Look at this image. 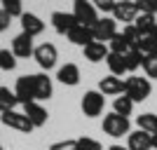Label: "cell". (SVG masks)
Returning <instances> with one entry per match:
<instances>
[{
  "label": "cell",
  "instance_id": "1",
  "mask_svg": "<svg viewBox=\"0 0 157 150\" xmlns=\"http://www.w3.org/2000/svg\"><path fill=\"white\" fill-rule=\"evenodd\" d=\"M152 85L148 78H138V75H129L124 80V96H129L134 103H141L150 96Z\"/></svg>",
  "mask_w": 157,
  "mask_h": 150
},
{
  "label": "cell",
  "instance_id": "2",
  "mask_svg": "<svg viewBox=\"0 0 157 150\" xmlns=\"http://www.w3.org/2000/svg\"><path fill=\"white\" fill-rule=\"evenodd\" d=\"M101 129H103V134H108V136H113V138H122V136H129L131 122H129V117H122L117 113H108L103 117Z\"/></svg>",
  "mask_w": 157,
  "mask_h": 150
},
{
  "label": "cell",
  "instance_id": "3",
  "mask_svg": "<svg viewBox=\"0 0 157 150\" xmlns=\"http://www.w3.org/2000/svg\"><path fill=\"white\" fill-rule=\"evenodd\" d=\"M73 14H75L78 24L89 26V28H92L94 24L101 19V17H98V12H96V7L92 5V0H75V2H73Z\"/></svg>",
  "mask_w": 157,
  "mask_h": 150
},
{
  "label": "cell",
  "instance_id": "4",
  "mask_svg": "<svg viewBox=\"0 0 157 150\" xmlns=\"http://www.w3.org/2000/svg\"><path fill=\"white\" fill-rule=\"evenodd\" d=\"M105 108V96L101 91L96 89H89L85 91V96H82V113H85L87 117H98Z\"/></svg>",
  "mask_w": 157,
  "mask_h": 150
},
{
  "label": "cell",
  "instance_id": "5",
  "mask_svg": "<svg viewBox=\"0 0 157 150\" xmlns=\"http://www.w3.org/2000/svg\"><path fill=\"white\" fill-rule=\"evenodd\" d=\"M92 33H94V40L96 42H110L115 35H117V21L113 19V17H101L92 26Z\"/></svg>",
  "mask_w": 157,
  "mask_h": 150
},
{
  "label": "cell",
  "instance_id": "6",
  "mask_svg": "<svg viewBox=\"0 0 157 150\" xmlns=\"http://www.w3.org/2000/svg\"><path fill=\"white\" fill-rule=\"evenodd\" d=\"M33 59L38 61V66L42 68V71H49V68L56 66L59 52H56V47H54L52 42H42V45H38L35 49H33Z\"/></svg>",
  "mask_w": 157,
  "mask_h": 150
},
{
  "label": "cell",
  "instance_id": "7",
  "mask_svg": "<svg viewBox=\"0 0 157 150\" xmlns=\"http://www.w3.org/2000/svg\"><path fill=\"white\" fill-rule=\"evenodd\" d=\"M136 17H138V7H136L134 0H117L115 7H113V19H115V21H122L124 26L134 24Z\"/></svg>",
  "mask_w": 157,
  "mask_h": 150
},
{
  "label": "cell",
  "instance_id": "8",
  "mask_svg": "<svg viewBox=\"0 0 157 150\" xmlns=\"http://www.w3.org/2000/svg\"><path fill=\"white\" fill-rule=\"evenodd\" d=\"M0 122L5 127H12V129L21 131V134H28L33 131L35 127L31 124V120L24 115V113H17V110H7V113H0Z\"/></svg>",
  "mask_w": 157,
  "mask_h": 150
},
{
  "label": "cell",
  "instance_id": "9",
  "mask_svg": "<svg viewBox=\"0 0 157 150\" xmlns=\"http://www.w3.org/2000/svg\"><path fill=\"white\" fill-rule=\"evenodd\" d=\"M14 94H17V98H19V103H31V101H35V85H33V75H21V78H17Z\"/></svg>",
  "mask_w": 157,
  "mask_h": 150
},
{
  "label": "cell",
  "instance_id": "10",
  "mask_svg": "<svg viewBox=\"0 0 157 150\" xmlns=\"http://www.w3.org/2000/svg\"><path fill=\"white\" fill-rule=\"evenodd\" d=\"M52 26L56 33L68 35V31H73L78 26V19H75L73 12H52Z\"/></svg>",
  "mask_w": 157,
  "mask_h": 150
},
{
  "label": "cell",
  "instance_id": "11",
  "mask_svg": "<svg viewBox=\"0 0 157 150\" xmlns=\"http://www.w3.org/2000/svg\"><path fill=\"white\" fill-rule=\"evenodd\" d=\"M33 85H35V101L52 98L54 87H52V78H47V73H35L33 75Z\"/></svg>",
  "mask_w": 157,
  "mask_h": 150
},
{
  "label": "cell",
  "instance_id": "12",
  "mask_svg": "<svg viewBox=\"0 0 157 150\" xmlns=\"http://www.w3.org/2000/svg\"><path fill=\"white\" fill-rule=\"evenodd\" d=\"M98 91H101L103 96H122V94H124V80L115 78V75L101 78V82H98Z\"/></svg>",
  "mask_w": 157,
  "mask_h": 150
},
{
  "label": "cell",
  "instance_id": "13",
  "mask_svg": "<svg viewBox=\"0 0 157 150\" xmlns=\"http://www.w3.org/2000/svg\"><path fill=\"white\" fill-rule=\"evenodd\" d=\"M24 115H26L28 120H31L33 127H42V124H47V120H49V113L42 108V106L38 103V101H31V103H24Z\"/></svg>",
  "mask_w": 157,
  "mask_h": 150
},
{
  "label": "cell",
  "instance_id": "14",
  "mask_svg": "<svg viewBox=\"0 0 157 150\" xmlns=\"http://www.w3.org/2000/svg\"><path fill=\"white\" fill-rule=\"evenodd\" d=\"M45 31V21L40 19L38 14H31V12H24L21 14V33H26L31 38L40 35V33Z\"/></svg>",
  "mask_w": 157,
  "mask_h": 150
},
{
  "label": "cell",
  "instance_id": "15",
  "mask_svg": "<svg viewBox=\"0 0 157 150\" xmlns=\"http://www.w3.org/2000/svg\"><path fill=\"white\" fill-rule=\"evenodd\" d=\"M33 38L31 35H26V33H19L17 38L12 40V54L14 56H19V59H28V56H33Z\"/></svg>",
  "mask_w": 157,
  "mask_h": 150
},
{
  "label": "cell",
  "instance_id": "16",
  "mask_svg": "<svg viewBox=\"0 0 157 150\" xmlns=\"http://www.w3.org/2000/svg\"><path fill=\"white\" fill-rule=\"evenodd\" d=\"M127 148L129 150H152V136L148 131H129V136H127Z\"/></svg>",
  "mask_w": 157,
  "mask_h": 150
},
{
  "label": "cell",
  "instance_id": "17",
  "mask_svg": "<svg viewBox=\"0 0 157 150\" xmlns=\"http://www.w3.org/2000/svg\"><path fill=\"white\" fill-rule=\"evenodd\" d=\"M82 52H85V59L92 61V63H101V61L108 59V54H110V49H108V45H103V42H89L87 47H82Z\"/></svg>",
  "mask_w": 157,
  "mask_h": 150
},
{
  "label": "cell",
  "instance_id": "18",
  "mask_svg": "<svg viewBox=\"0 0 157 150\" xmlns=\"http://www.w3.org/2000/svg\"><path fill=\"white\" fill-rule=\"evenodd\" d=\"M66 38L71 40L73 45L87 47L89 42H94V33H92V28H89V26H82V24H78L73 31H68V35H66Z\"/></svg>",
  "mask_w": 157,
  "mask_h": 150
},
{
  "label": "cell",
  "instance_id": "19",
  "mask_svg": "<svg viewBox=\"0 0 157 150\" xmlns=\"http://www.w3.org/2000/svg\"><path fill=\"white\" fill-rule=\"evenodd\" d=\"M56 80H59L61 85H68V87H75L80 82V68L75 63H66L59 68L56 73Z\"/></svg>",
  "mask_w": 157,
  "mask_h": 150
},
{
  "label": "cell",
  "instance_id": "20",
  "mask_svg": "<svg viewBox=\"0 0 157 150\" xmlns=\"http://www.w3.org/2000/svg\"><path fill=\"white\" fill-rule=\"evenodd\" d=\"M134 26L138 28V33H141V35H148V33H155L157 19H155V14H143V12H138L136 21H134Z\"/></svg>",
  "mask_w": 157,
  "mask_h": 150
},
{
  "label": "cell",
  "instance_id": "21",
  "mask_svg": "<svg viewBox=\"0 0 157 150\" xmlns=\"http://www.w3.org/2000/svg\"><path fill=\"white\" fill-rule=\"evenodd\" d=\"M136 127L141 131H148L150 136L157 134V115L155 113H143V115H138L136 117Z\"/></svg>",
  "mask_w": 157,
  "mask_h": 150
},
{
  "label": "cell",
  "instance_id": "22",
  "mask_svg": "<svg viewBox=\"0 0 157 150\" xmlns=\"http://www.w3.org/2000/svg\"><path fill=\"white\" fill-rule=\"evenodd\" d=\"M105 63H108V71H110V75H115V78H120V75H124L127 73V63H124V56L122 54H108V59H105Z\"/></svg>",
  "mask_w": 157,
  "mask_h": 150
},
{
  "label": "cell",
  "instance_id": "23",
  "mask_svg": "<svg viewBox=\"0 0 157 150\" xmlns=\"http://www.w3.org/2000/svg\"><path fill=\"white\" fill-rule=\"evenodd\" d=\"M19 103V98L14 94V89L10 87H0V113H7V110H14V106Z\"/></svg>",
  "mask_w": 157,
  "mask_h": 150
},
{
  "label": "cell",
  "instance_id": "24",
  "mask_svg": "<svg viewBox=\"0 0 157 150\" xmlns=\"http://www.w3.org/2000/svg\"><path fill=\"white\" fill-rule=\"evenodd\" d=\"M136 49L143 56H148V54H157V33H148V35H141V40H138Z\"/></svg>",
  "mask_w": 157,
  "mask_h": 150
},
{
  "label": "cell",
  "instance_id": "25",
  "mask_svg": "<svg viewBox=\"0 0 157 150\" xmlns=\"http://www.w3.org/2000/svg\"><path fill=\"white\" fill-rule=\"evenodd\" d=\"M131 110H134V101H131L129 96H115V101H113V113H117V115H122V117H129Z\"/></svg>",
  "mask_w": 157,
  "mask_h": 150
},
{
  "label": "cell",
  "instance_id": "26",
  "mask_svg": "<svg viewBox=\"0 0 157 150\" xmlns=\"http://www.w3.org/2000/svg\"><path fill=\"white\" fill-rule=\"evenodd\" d=\"M124 63H127V73H134L136 68H141V66H143V54L138 52L136 47H131L129 52L124 54Z\"/></svg>",
  "mask_w": 157,
  "mask_h": 150
},
{
  "label": "cell",
  "instance_id": "27",
  "mask_svg": "<svg viewBox=\"0 0 157 150\" xmlns=\"http://www.w3.org/2000/svg\"><path fill=\"white\" fill-rule=\"evenodd\" d=\"M108 45H110L108 49H110L113 54H122V56H124V54L131 49V45L124 40V35H122V33H117V35H115V38H113L110 42H108Z\"/></svg>",
  "mask_w": 157,
  "mask_h": 150
},
{
  "label": "cell",
  "instance_id": "28",
  "mask_svg": "<svg viewBox=\"0 0 157 150\" xmlns=\"http://www.w3.org/2000/svg\"><path fill=\"white\" fill-rule=\"evenodd\" d=\"M2 2V10H5L10 17H19L21 19V14H24V5H21V0H0Z\"/></svg>",
  "mask_w": 157,
  "mask_h": 150
},
{
  "label": "cell",
  "instance_id": "29",
  "mask_svg": "<svg viewBox=\"0 0 157 150\" xmlns=\"http://www.w3.org/2000/svg\"><path fill=\"white\" fill-rule=\"evenodd\" d=\"M0 68L2 71H14L17 68V56L12 54V49H0Z\"/></svg>",
  "mask_w": 157,
  "mask_h": 150
},
{
  "label": "cell",
  "instance_id": "30",
  "mask_svg": "<svg viewBox=\"0 0 157 150\" xmlns=\"http://www.w3.org/2000/svg\"><path fill=\"white\" fill-rule=\"evenodd\" d=\"M143 71H145L148 78L157 80V54H148V56H143Z\"/></svg>",
  "mask_w": 157,
  "mask_h": 150
},
{
  "label": "cell",
  "instance_id": "31",
  "mask_svg": "<svg viewBox=\"0 0 157 150\" xmlns=\"http://www.w3.org/2000/svg\"><path fill=\"white\" fill-rule=\"evenodd\" d=\"M122 35H124V40L129 42L131 47H136V45H138V40H141V33H138V28L134 26V24H129V26L122 28Z\"/></svg>",
  "mask_w": 157,
  "mask_h": 150
},
{
  "label": "cell",
  "instance_id": "32",
  "mask_svg": "<svg viewBox=\"0 0 157 150\" xmlns=\"http://www.w3.org/2000/svg\"><path fill=\"white\" fill-rule=\"evenodd\" d=\"M78 145H80V150H103V145L98 143L96 138H92V136H80Z\"/></svg>",
  "mask_w": 157,
  "mask_h": 150
},
{
  "label": "cell",
  "instance_id": "33",
  "mask_svg": "<svg viewBox=\"0 0 157 150\" xmlns=\"http://www.w3.org/2000/svg\"><path fill=\"white\" fill-rule=\"evenodd\" d=\"M138 12L143 14H157V0H134Z\"/></svg>",
  "mask_w": 157,
  "mask_h": 150
},
{
  "label": "cell",
  "instance_id": "34",
  "mask_svg": "<svg viewBox=\"0 0 157 150\" xmlns=\"http://www.w3.org/2000/svg\"><path fill=\"white\" fill-rule=\"evenodd\" d=\"M49 150H80V145H78V138L75 141H56V143L49 145Z\"/></svg>",
  "mask_w": 157,
  "mask_h": 150
},
{
  "label": "cell",
  "instance_id": "35",
  "mask_svg": "<svg viewBox=\"0 0 157 150\" xmlns=\"http://www.w3.org/2000/svg\"><path fill=\"white\" fill-rule=\"evenodd\" d=\"M117 0H92V5L96 7V12H113V7H115Z\"/></svg>",
  "mask_w": 157,
  "mask_h": 150
},
{
  "label": "cell",
  "instance_id": "36",
  "mask_svg": "<svg viewBox=\"0 0 157 150\" xmlns=\"http://www.w3.org/2000/svg\"><path fill=\"white\" fill-rule=\"evenodd\" d=\"M10 24H12V17H10L5 10H0V33L7 31V28H10Z\"/></svg>",
  "mask_w": 157,
  "mask_h": 150
},
{
  "label": "cell",
  "instance_id": "37",
  "mask_svg": "<svg viewBox=\"0 0 157 150\" xmlns=\"http://www.w3.org/2000/svg\"><path fill=\"white\" fill-rule=\"evenodd\" d=\"M108 150H129L127 145H120V143H113V145H108Z\"/></svg>",
  "mask_w": 157,
  "mask_h": 150
},
{
  "label": "cell",
  "instance_id": "38",
  "mask_svg": "<svg viewBox=\"0 0 157 150\" xmlns=\"http://www.w3.org/2000/svg\"><path fill=\"white\" fill-rule=\"evenodd\" d=\"M152 150H157V134L152 136Z\"/></svg>",
  "mask_w": 157,
  "mask_h": 150
},
{
  "label": "cell",
  "instance_id": "39",
  "mask_svg": "<svg viewBox=\"0 0 157 150\" xmlns=\"http://www.w3.org/2000/svg\"><path fill=\"white\" fill-rule=\"evenodd\" d=\"M0 150H2V145H0Z\"/></svg>",
  "mask_w": 157,
  "mask_h": 150
},
{
  "label": "cell",
  "instance_id": "40",
  "mask_svg": "<svg viewBox=\"0 0 157 150\" xmlns=\"http://www.w3.org/2000/svg\"><path fill=\"white\" fill-rule=\"evenodd\" d=\"M155 33H157V28H155Z\"/></svg>",
  "mask_w": 157,
  "mask_h": 150
}]
</instances>
